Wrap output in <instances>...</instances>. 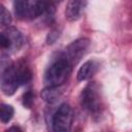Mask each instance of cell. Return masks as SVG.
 Returning a JSON list of instances; mask_svg holds the SVG:
<instances>
[{
	"label": "cell",
	"mask_w": 132,
	"mask_h": 132,
	"mask_svg": "<svg viewBox=\"0 0 132 132\" xmlns=\"http://www.w3.org/2000/svg\"><path fill=\"white\" fill-rule=\"evenodd\" d=\"M14 13L20 20L31 21L41 15H52L55 11V6L51 2L44 1H14Z\"/></svg>",
	"instance_id": "7a4b0ae2"
},
{
	"label": "cell",
	"mask_w": 132,
	"mask_h": 132,
	"mask_svg": "<svg viewBox=\"0 0 132 132\" xmlns=\"http://www.w3.org/2000/svg\"><path fill=\"white\" fill-rule=\"evenodd\" d=\"M99 69V63L96 60L86 61L77 71V80H87L90 79Z\"/></svg>",
	"instance_id": "ba28073f"
},
{
	"label": "cell",
	"mask_w": 132,
	"mask_h": 132,
	"mask_svg": "<svg viewBox=\"0 0 132 132\" xmlns=\"http://www.w3.org/2000/svg\"><path fill=\"white\" fill-rule=\"evenodd\" d=\"M62 95V90L60 87H45L42 89L40 96L43 99V101L47 103H55L59 100V98Z\"/></svg>",
	"instance_id": "8fae6325"
},
{
	"label": "cell",
	"mask_w": 132,
	"mask_h": 132,
	"mask_svg": "<svg viewBox=\"0 0 132 132\" xmlns=\"http://www.w3.org/2000/svg\"><path fill=\"white\" fill-rule=\"evenodd\" d=\"M72 65L65 54H58L44 72V82L48 87H61L68 79Z\"/></svg>",
	"instance_id": "6da1fadb"
},
{
	"label": "cell",
	"mask_w": 132,
	"mask_h": 132,
	"mask_svg": "<svg viewBox=\"0 0 132 132\" xmlns=\"http://www.w3.org/2000/svg\"><path fill=\"white\" fill-rule=\"evenodd\" d=\"M5 132H23V131L21 130L20 127H18V126H12V127H10L8 130H6Z\"/></svg>",
	"instance_id": "e0dca14e"
},
{
	"label": "cell",
	"mask_w": 132,
	"mask_h": 132,
	"mask_svg": "<svg viewBox=\"0 0 132 132\" xmlns=\"http://www.w3.org/2000/svg\"><path fill=\"white\" fill-rule=\"evenodd\" d=\"M86 6H87L86 1H78V0L69 1L66 5V8H65L66 19L70 22L77 21L81 16V13H82Z\"/></svg>",
	"instance_id": "52a82bcc"
},
{
	"label": "cell",
	"mask_w": 132,
	"mask_h": 132,
	"mask_svg": "<svg viewBox=\"0 0 132 132\" xmlns=\"http://www.w3.org/2000/svg\"><path fill=\"white\" fill-rule=\"evenodd\" d=\"M15 66L7 57L0 58V88L6 96L14 94L19 88Z\"/></svg>",
	"instance_id": "3957f363"
},
{
	"label": "cell",
	"mask_w": 132,
	"mask_h": 132,
	"mask_svg": "<svg viewBox=\"0 0 132 132\" xmlns=\"http://www.w3.org/2000/svg\"><path fill=\"white\" fill-rule=\"evenodd\" d=\"M14 66H15L19 86H23L29 82L32 78V71L29 68V66L24 61H19L14 63Z\"/></svg>",
	"instance_id": "9c48e42d"
},
{
	"label": "cell",
	"mask_w": 132,
	"mask_h": 132,
	"mask_svg": "<svg viewBox=\"0 0 132 132\" xmlns=\"http://www.w3.org/2000/svg\"><path fill=\"white\" fill-rule=\"evenodd\" d=\"M80 104L90 113H98L102 107V97L99 86L92 81L88 84L80 94Z\"/></svg>",
	"instance_id": "277c9868"
},
{
	"label": "cell",
	"mask_w": 132,
	"mask_h": 132,
	"mask_svg": "<svg viewBox=\"0 0 132 132\" xmlns=\"http://www.w3.org/2000/svg\"><path fill=\"white\" fill-rule=\"evenodd\" d=\"M0 48L2 50H11V42L5 32L0 33Z\"/></svg>",
	"instance_id": "9a60e30c"
},
{
	"label": "cell",
	"mask_w": 132,
	"mask_h": 132,
	"mask_svg": "<svg viewBox=\"0 0 132 132\" xmlns=\"http://www.w3.org/2000/svg\"><path fill=\"white\" fill-rule=\"evenodd\" d=\"M14 113V109L11 105L6 104V103H1L0 104V121L2 123H8Z\"/></svg>",
	"instance_id": "7c38bea8"
},
{
	"label": "cell",
	"mask_w": 132,
	"mask_h": 132,
	"mask_svg": "<svg viewBox=\"0 0 132 132\" xmlns=\"http://www.w3.org/2000/svg\"><path fill=\"white\" fill-rule=\"evenodd\" d=\"M5 34L8 36L10 42H11V52H18L24 44V37L22 33L14 27H9L5 31Z\"/></svg>",
	"instance_id": "30bf717a"
},
{
	"label": "cell",
	"mask_w": 132,
	"mask_h": 132,
	"mask_svg": "<svg viewBox=\"0 0 132 132\" xmlns=\"http://www.w3.org/2000/svg\"><path fill=\"white\" fill-rule=\"evenodd\" d=\"M34 103V94L32 91H27L23 95V105L27 108H31Z\"/></svg>",
	"instance_id": "5bb4252c"
},
{
	"label": "cell",
	"mask_w": 132,
	"mask_h": 132,
	"mask_svg": "<svg viewBox=\"0 0 132 132\" xmlns=\"http://www.w3.org/2000/svg\"><path fill=\"white\" fill-rule=\"evenodd\" d=\"M73 110L70 105L63 103L55 112L52 121L53 132H71Z\"/></svg>",
	"instance_id": "5b68a950"
},
{
	"label": "cell",
	"mask_w": 132,
	"mask_h": 132,
	"mask_svg": "<svg viewBox=\"0 0 132 132\" xmlns=\"http://www.w3.org/2000/svg\"><path fill=\"white\" fill-rule=\"evenodd\" d=\"M90 46V40L88 38H79L71 42L66 47V57L71 63V65L76 64L87 53Z\"/></svg>",
	"instance_id": "8992f818"
},
{
	"label": "cell",
	"mask_w": 132,
	"mask_h": 132,
	"mask_svg": "<svg viewBox=\"0 0 132 132\" xmlns=\"http://www.w3.org/2000/svg\"><path fill=\"white\" fill-rule=\"evenodd\" d=\"M59 35H60V31H59L57 28L52 29V30L50 31V33L47 34V37H46V42H47L48 44L54 43V42H55V41L58 39Z\"/></svg>",
	"instance_id": "2e32d148"
},
{
	"label": "cell",
	"mask_w": 132,
	"mask_h": 132,
	"mask_svg": "<svg viewBox=\"0 0 132 132\" xmlns=\"http://www.w3.org/2000/svg\"><path fill=\"white\" fill-rule=\"evenodd\" d=\"M11 23V15L8 9L0 3V27H5L10 25Z\"/></svg>",
	"instance_id": "4fadbf2b"
}]
</instances>
